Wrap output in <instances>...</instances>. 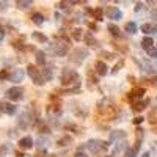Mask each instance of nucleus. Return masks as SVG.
<instances>
[{"instance_id":"obj_1","label":"nucleus","mask_w":157,"mask_h":157,"mask_svg":"<svg viewBox=\"0 0 157 157\" xmlns=\"http://www.w3.org/2000/svg\"><path fill=\"white\" fill-rule=\"evenodd\" d=\"M97 112L104 118H107V121H112V119H115V116H116V105L113 102H110V101L104 99L97 104Z\"/></svg>"},{"instance_id":"obj_2","label":"nucleus","mask_w":157,"mask_h":157,"mask_svg":"<svg viewBox=\"0 0 157 157\" xmlns=\"http://www.w3.org/2000/svg\"><path fill=\"white\" fill-rule=\"evenodd\" d=\"M60 80H61V84H63V87H79V82H80V77H79V74L76 72V71H72V69H64L63 72H61V77H60Z\"/></svg>"},{"instance_id":"obj_3","label":"nucleus","mask_w":157,"mask_h":157,"mask_svg":"<svg viewBox=\"0 0 157 157\" xmlns=\"http://www.w3.org/2000/svg\"><path fill=\"white\" fill-rule=\"evenodd\" d=\"M27 72H29V76L33 79L35 85H38V87L44 85V80H43V76H41V71L36 68V64H29V66H27Z\"/></svg>"},{"instance_id":"obj_4","label":"nucleus","mask_w":157,"mask_h":157,"mask_svg":"<svg viewBox=\"0 0 157 157\" xmlns=\"http://www.w3.org/2000/svg\"><path fill=\"white\" fill-rule=\"evenodd\" d=\"M87 57H88V50H87V49H80V47H77V49H74V50L71 52L69 60L74 61V63H82Z\"/></svg>"},{"instance_id":"obj_5","label":"nucleus","mask_w":157,"mask_h":157,"mask_svg":"<svg viewBox=\"0 0 157 157\" xmlns=\"http://www.w3.org/2000/svg\"><path fill=\"white\" fill-rule=\"evenodd\" d=\"M52 50L57 57H64L68 53V41H55L52 46Z\"/></svg>"},{"instance_id":"obj_6","label":"nucleus","mask_w":157,"mask_h":157,"mask_svg":"<svg viewBox=\"0 0 157 157\" xmlns=\"http://www.w3.org/2000/svg\"><path fill=\"white\" fill-rule=\"evenodd\" d=\"M87 146H88V149L90 151H93V152H99V151H104V149H107V148L110 146L107 142H101V140H90L88 143H87Z\"/></svg>"},{"instance_id":"obj_7","label":"nucleus","mask_w":157,"mask_h":157,"mask_svg":"<svg viewBox=\"0 0 157 157\" xmlns=\"http://www.w3.org/2000/svg\"><path fill=\"white\" fill-rule=\"evenodd\" d=\"M6 97L11 101H21L24 97V90L21 87H11L6 90Z\"/></svg>"},{"instance_id":"obj_8","label":"nucleus","mask_w":157,"mask_h":157,"mask_svg":"<svg viewBox=\"0 0 157 157\" xmlns=\"http://www.w3.org/2000/svg\"><path fill=\"white\" fill-rule=\"evenodd\" d=\"M107 16H108V19H113V21H118V19H121L123 17V13L119 8L116 6H110L108 10H107Z\"/></svg>"},{"instance_id":"obj_9","label":"nucleus","mask_w":157,"mask_h":157,"mask_svg":"<svg viewBox=\"0 0 157 157\" xmlns=\"http://www.w3.org/2000/svg\"><path fill=\"white\" fill-rule=\"evenodd\" d=\"M94 69H96V72H97V76H107V72H108V68H107V63H104V61H96V64H94Z\"/></svg>"},{"instance_id":"obj_10","label":"nucleus","mask_w":157,"mask_h":157,"mask_svg":"<svg viewBox=\"0 0 157 157\" xmlns=\"http://www.w3.org/2000/svg\"><path fill=\"white\" fill-rule=\"evenodd\" d=\"M0 110L6 115H14L16 113V105H13L10 102H0Z\"/></svg>"},{"instance_id":"obj_11","label":"nucleus","mask_w":157,"mask_h":157,"mask_svg":"<svg viewBox=\"0 0 157 157\" xmlns=\"http://www.w3.org/2000/svg\"><path fill=\"white\" fill-rule=\"evenodd\" d=\"M145 93H146L145 88H134V90H131V93H129V99H131V101L140 99V97H143Z\"/></svg>"},{"instance_id":"obj_12","label":"nucleus","mask_w":157,"mask_h":157,"mask_svg":"<svg viewBox=\"0 0 157 157\" xmlns=\"http://www.w3.org/2000/svg\"><path fill=\"white\" fill-rule=\"evenodd\" d=\"M24 76H25L24 69H14V71H13V74H11V77H10V80H11V82H14V84H17V82H22Z\"/></svg>"},{"instance_id":"obj_13","label":"nucleus","mask_w":157,"mask_h":157,"mask_svg":"<svg viewBox=\"0 0 157 157\" xmlns=\"http://www.w3.org/2000/svg\"><path fill=\"white\" fill-rule=\"evenodd\" d=\"M138 151H140V140H138V142H137L132 148H127V151H126L124 157H137Z\"/></svg>"},{"instance_id":"obj_14","label":"nucleus","mask_w":157,"mask_h":157,"mask_svg":"<svg viewBox=\"0 0 157 157\" xmlns=\"http://www.w3.org/2000/svg\"><path fill=\"white\" fill-rule=\"evenodd\" d=\"M107 30L110 32V33H112L113 36H115V38H123V32L121 30H119V27L118 25H115V24H108L107 25Z\"/></svg>"},{"instance_id":"obj_15","label":"nucleus","mask_w":157,"mask_h":157,"mask_svg":"<svg viewBox=\"0 0 157 157\" xmlns=\"http://www.w3.org/2000/svg\"><path fill=\"white\" fill-rule=\"evenodd\" d=\"M142 32H143V33H146V35L157 33V25H155V24H151V22L143 24V25H142Z\"/></svg>"},{"instance_id":"obj_16","label":"nucleus","mask_w":157,"mask_h":157,"mask_svg":"<svg viewBox=\"0 0 157 157\" xmlns=\"http://www.w3.org/2000/svg\"><path fill=\"white\" fill-rule=\"evenodd\" d=\"M32 146H33L32 137H24V138L19 140V148H21V149H30Z\"/></svg>"},{"instance_id":"obj_17","label":"nucleus","mask_w":157,"mask_h":157,"mask_svg":"<svg viewBox=\"0 0 157 157\" xmlns=\"http://www.w3.org/2000/svg\"><path fill=\"white\" fill-rule=\"evenodd\" d=\"M148 104H149V101H138V102L132 104V110H134V112H142V110L146 108Z\"/></svg>"},{"instance_id":"obj_18","label":"nucleus","mask_w":157,"mask_h":157,"mask_svg":"<svg viewBox=\"0 0 157 157\" xmlns=\"http://www.w3.org/2000/svg\"><path fill=\"white\" fill-rule=\"evenodd\" d=\"M142 47H143L145 50H151V49H154V41H152V38H149V36L143 38V39H142Z\"/></svg>"},{"instance_id":"obj_19","label":"nucleus","mask_w":157,"mask_h":157,"mask_svg":"<svg viewBox=\"0 0 157 157\" xmlns=\"http://www.w3.org/2000/svg\"><path fill=\"white\" fill-rule=\"evenodd\" d=\"M41 76H43L44 84H47V82H50V80H52V77H53L52 69H49V68H44V69H41Z\"/></svg>"},{"instance_id":"obj_20","label":"nucleus","mask_w":157,"mask_h":157,"mask_svg":"<svg viewBox=\"0 0 157 157\" xmlns=\"http://www.w3.org/2000/svg\"><path fill=\"white\" fill-rule=\"evenodd\" d=\"M30 19H32V22L36 24V25H43V24H44V16H43L41 13H33Z\"/></svg>"},{"instance_id":"obj_21","label":"nucleus","mask_w":157,"mask_h":157,"mask_svg":"<svg viewBox=\"0 0 157 157\" xmlns=\"http://www.w3.org/2000/svg\"><path fill=\"white\" fill-rule=\"evenodd\" d=\"M71 36H72L74 41H82V38H84L85 35H84V32H82V29H76V30H72Z\"/></svg>"},{"instance_id":"obj_22","label":"nucleus","mask_w":157,"mask_h":157,"mask_svg":"<svg viewBox=\"0 0 157 157\" xmlns=\"http://www.w3.org/2000/svg\"><path fill=\"white\" fill-rule=\"evenodd\" d=\"M137 24L135 22H127L126 25H124V30L127 32V33H131V35H134V33H137Z\"/></svg>"},{"instance_id":"obj_23","label":"nucleus","mask_w":157,"mask_h":157,"mask_svg":"<svg viewBox=\"0 0 157 157\" xmlns=\"http://www.w3.org/2000/svg\"><path fill=\"white\" fill-rule=\"evenodd\" d=\"M36 63L38 64H44L46 63V53L43 50H36Z\"/></svg>"},{"instance_id":"obj_24","label":"nucleus","mask_w":157,"mask_h":157,"mask_svg":"<svg viewBox=\"0 0 157 157\" xmlns=\"http://www.w3.org/2000/svg\"><path fill=\"white\" fill-rule=\"evenodd\" d=\"M93 17L96 21H102L104 19V10L102 8H96V10L93 11Z\"/></svg>"},{"instance_id":"obj_25","label":"nucleus","mask_w":157,"mask_h":157,"mask_svg":"<svg viewBox=\"0 0 157 157\" xmlns=\"http://www.w3.org/2000/svg\"><path fill=\"white\" fill-rule=\"evenodd\" d=\"M16 5H17V8H21V10H25V8L32 6V2L30 0H17Z\"/></svg>"},{"instance_id":"obj_26","label":"nucleus","mask_w":157,"mask_h":157,"mask_svg":"<svg viewBox=\"0 0 157 157\" xmlns=\"http://www.w3.org/2000/svg\"><path fill=\"white\" fill-rule=\"evenodd\" d=\"M84 39H85V43H87L88 46H96V39L93 38V35H91V33H87V35L84 36Z\"/></svg>"},{"instance_id":"obj_27","label":"nucleus","mask_w":157,"mask_h":157,"mask_svg":"<svg viewBox=\"0 0 157 157\" xmlns=\"http://www.w3.org/2000/svg\"><path fill=\"white\" fill-rule=\"evenodd\" d=\"M32 36H33L35 39H38L39 43H47V36H44V35H41L39 32H35V33H33Z\"/></svg>"},{"instance_id":"obj_28","label":"nucleus","mask_w":157,"mask_h":157,"mask_svg":"<svg viewBox=\"0 0 157 157\" xmlns=\"http://www.w3.org/2000/svg\"><path fill=\"white\" fill-rule=\"evenodd\" d=\"M71 5H72L71 2H58L55 6L60 8V10H69V6H71Z\"/></svg>"},{"instance_id":"obj_29","label":"nucleus","mask_w":157,"mask_h":157,"mask_svg":"<svg viewBox=\"0 0 157 157\" xmlns=\"http://www.w3.org/2000/svg\"><path fill=\"white\" fill-rule=\"evenodd\" d=\"M71 142H72L71 137H64V138H61V140L58 142V146H66V145H69Z\"/></svg>"},{"instance_id":"obj_30","label":"nucleus","mask_w":157,"mask_h":157,"mask_svg":"<svg viewBox=\"0 0 157 157\" xmlns=\"http://www.w3.org/2000/svg\"><path fill=\"white\" fill-rule=\"evenodd\" d=\"M8 77H11V76L8 74L6 69H2V71H0V80H6Z\"/></svg>"},{"instance_id":"obj_31","label":"nucleus","mask_w":157,"mask_h":157,"mask_svg":"<svg viewBox=\"0 0 157 157\" xmlns=\"http://www.w3.org/2000/svg\"><path fill=\"white\" fill-rule=\"evenodd\" d=\"M74 157H88V155H87V152L82 149V148H79V149L76 151V154H74Z\"/></svg>"},{"instance_id":"obj_32","label":"nucleus","mask_w":157,"mask_h":157,"mask_svg":"<svg viewBox=\"0 0 157 157\" xmlns=\"http://www.w3.org/2000/svg\"><path fill=\"white\" fill-rule=\"evenodd\" d=\"M148 53H149V57H151V58H157V50H155V49L148 50Z\"/></svg>"},{"instance_id":"obj_33","label":"nucleus","mask_w":157,"mask_h":157,"mask_svg":"<svg viewBox=\"0 0 157 157\" xmlns=\"http://www.w3.org/2000/svg\"><path fill=\"white\" fill-rule=\"evenodd\" d=\"M123 64H124V61L121 60V61H119V63L116 64V66H115V69H113V72H118V69H119V68H121V66H123Z\"/></svg>"},{"instance_id":"obj_34","label":"nucleus","mask_w":157,"mask_h":157,"mask_svg":"<svg viewBox=\"0 0 157 157\" xmlns=\"http://www.w3.org/2000/svg\"><path fill=\"white\" fill-rule=\"evenodd\" d=\"M143 119H145V118H142V116L135 118V119H134V124H140V123H143Z\"/></svg>"},{"instance_id":"obj_35","label":"nucleus","mask_w":157,"mask_h":157,"mask_svg":"<svg viewBox=\"0 0 157 157\" xmlns=\"http://www.w3.org/2000/svg\"><path fill=\"white\" fill-rule=\"evenodd\" d=\"M142 8H143V3H142V2H138V3H137V6H135V11H140Z\"/></svg>"},{"instance_id":"obj_36","label":"nucleus","mask_w":157,"mask_h":157,"mask_svg":"<svg viewBox=\"0 0 157 157\" xmlns=\"http://www.w3.org/2000/svg\"><path fill=\"white\" fill-rule=\"evenodd\" d=\"M3 36H5V29H3L2 25H0V39H2Z\"/></svg>"},{"instance_id":"obj_37","label":"nucleus","mask_w":157,"mask_h":157,"mask_svg":"<svg viewBox=\"0 0 157 157\" xmlns=\"http://www.w3.org/2000/svg\"><path fill=\"white\" fill-rule=\"evenodd\" d=\"M90 29L96 32V30H97V25H94V24H90Z\"/></svg>"},{"instance_id":"obj_38","label":"nucleus","mask_w":157,"mask_h":157,"mask_svg":"<svg viewBox=\"0 0 157 157\" xmlns=\"http://www.w3.org/2000/svg\"><path fill=\"white\" fill-rule=\"evenodd\" d=\"M16 157H25V155H24L22 152H19V151H17V152H16Z\"/></svg>"},{"instance_id":"obj_39","label":"nucleus","mask_w":157,"mask_h":157,"mask_svg":"<svg viewBox=\"0 0 157 157\" xmlns=\"http://www.w3.org/2000/svg\"><path fill=\"white\" fill-rule=\"evenodd\" d=\"M143 157H149V152H145V154H143Z\"/></svg>"}]
</instances>
